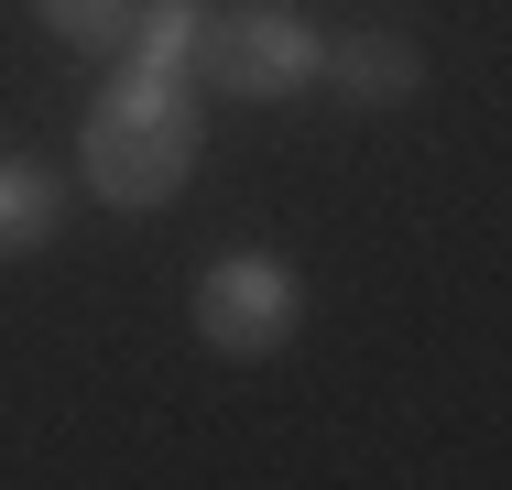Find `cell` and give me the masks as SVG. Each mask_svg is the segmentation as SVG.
Segmentation results:
<instances>
[{"label": "cell", "mask_w": 512, "mask_h": 490, "mask_svg": "<svg viewBox=\"0 0 512 490\" xmlns=\"http://www.w3.org/2000/svg\"><path fill=\"white\" fill-rule=\"evenodd\" d=\"M77 164H88L99 207H120V218H153V207H164V196H175V186L207 164V109H197V77L120 66V77L88 98V120H77Z\"/></svg>", "instance_id": "1"}, {"label": "cell", "mask_w": 512, "mask_h": 490, "mask_svg": "<svg viewBox=\"0 0 512 490\" xmlns=\"http://www.w3.org/2000/svg\"><path fill=\"white\" fill-rule=\"evenodd\" d=\"M316 55H327V22L295 0H218L197 44V77L218 98H295L316 88Z\"/></svg>", "instance_id": "2"}, {"label": "cell", "mask_w": 512, "mask_h": 490, "mask_svg": "<svg viewBox=\"0 0 512 490\" xmlns=\"http://www.w3.org/2000/svg\"><path fill=\"white\" fill-rule=\"evenodd\" d=\"M186 316H197V338L218 360H273L306 327V273L284 251H218L197 273V294H186Z\"/></svg>", "instance_id": "3"}, {"label": "cell", "mask_w": 512, "mask_h": 490, "mask_svg": "<svg viewBox=\"0 0 512 490\" xmlns=\"http://www.w3.org/2000/svg\"><path fill=\"white\" fill-rule=\"evenodd\" d=\"M316 77H338L360 109H404V98H425V44L393 22H360V33H327Z\"/></svg>", "instance_id": "4"}, {"label": "cell", "mask_w": 512, "mask_h": 490, "mask_svg": "<svg viewBox=\"0 0 512 490\" xmlns=\"http://www.w3.org/2000/svg\"><path fill=\"white\" fill-rule=\"evenodd\" d=\"M207 11H218V0H131V33H120V66H153V77H197Z\"/></svg>", "instance_id": "5"}, {"label": "cell", "mask_w": 512, "mask_h": 490, "mask_svg": "<svg viewBox=\"0 0 512 490\" xmlns=\"http://www.w3.org/2000/svg\"><path fill=\"white\" fill-rule=\"evenodd\" d=\"M55 229H66V186L33 153H0V262H33Z\"/></svg>", "instance_id": "6"}, {"label": "cell", "mask_w": 512, "mask_h": 490, "mask_svg": "<svg viewBox=\"0 0 512 490\" xmlns=\"http://www.w3.org/2000/svg\"><path fill=\"white\" fill-rule=\"evenodd\" d=\"M33 22H44L55 44H77V55H120L131 0H33Z\"/></svg>", "instance_id": "7"}]
</instances>
